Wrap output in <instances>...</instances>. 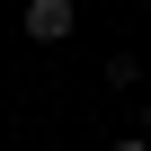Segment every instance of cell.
I'll list each match as a JSON object with an SVG mask.
<instances>
[{"mask_svg": "<svg viewBox=\"0 0 151 151\" xmlns=\"http://www.w3.org/2000/svg\"><path fill=\"white\" fill-rule=\"evenodd\" d=\"M107 151H151V142H142V133H124V142H107Z\"/></svg>", "mask_w": 151, "mask_h": 151, "instance_id": "obj_2", "label": "cell"}, {"mask_svg": "<svg viewBox=\"0 0 151 151\" xmlns=\"http://www.w3.org/2000/svg\"><path fill=\"white\" fill-rule=\"evenodd\" d=\"M142 80H151V53H142Z\"/></svg>", "mask_w": 151, "mask_h": 151, "instance_id": "obj_4", "label": "cell"}, {"mask_svg": "<svg viewBox=\"0 0 151 151\" xmlns=\"http://www.w3.org/2000/svg\"><path fill=\"white\" fill-rule=\"evenodd\" d=\"M142 142H151V107H142Z\"/></svg>", "mask_w": 151, "mask_h": 151, "instance_id": "obj_3", "label": "cell"}, {"mask_svg": "<svg viewBox=\"0 0 151 151\" xmlns=\"http://www.w3.org/2000/svg\"><path fill=\"white\" fill-rule=\"evenodd\" d=\"M71 27H80L71 0H27V36H36V45H71Z\"/></svg>", "mask_w": 151, "mask_h": 151, "instance_id": "obj_1", "label": "cell"}]
</instances>
